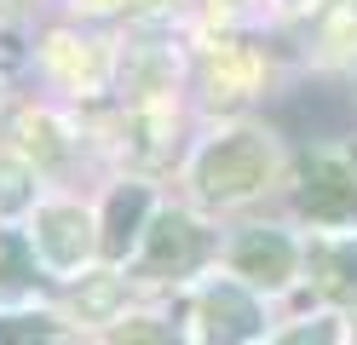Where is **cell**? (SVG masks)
<instances>
[{
  "label": "cell",
  "instance_id": "5b68a950",
  "mask_svg": "<svg viewBox=\"0 0 357 345\" xmlns=\"http://www.w3.org/2000/svg\"><path fill=\"white\" fill-rule=\"evenodd\" d=\"M29 242L40 253V265L58 270V276H70V270H81L86 259H93V253H104V236L93 230V213H81V207H70V201L40 207Z\"/></svg>",
  "mask_w": 357,
  "mask_h": 345
},
{
  "label": "cell",
  "instance_id": "7a4b0ae2",
  "mask_svg": "<svg viewBox=\"0 0 357 345\" xmlns=\"http://www.w3.org/2000/svg\"><path fill=\"white\" fill-rule=\"evenodd\" d=\"M300 213L317 224H351L357 219V155L317 144L300 167Z\"/></svg>",
  "mask_w": 357,
  "mask_h": 345
},
{
  "label": "cell",
  "instance_id": "ac0fdd59",
  "mask_svg": "<svg viewBox=\"0 0 357 345\" xmlns=\"http://www.w3.org/2000/svg\"><path fill=\"white\" fill-rule=\"evenodd\" d=\"M317 46H323V58L357 52V6H334V12L317 23Z\"/></svg>",
  "mask_w": 357,
  "mask_h": 345
},
{
  "label": "cell",
  "instance_id": "277c9868",
  "mask_svg": "<svg viewBox=\"0 0 357 345\" xmlns=\"http://www.w3.org/2000/svg\"><path fill=\"white\" fill-rule=\"evenodd\" d=\"M259 334V299L236 276H219L196 293V345H254Z\"/></svg>",
  "mask_w": 357,
  "mask_h": 345
},
{
  "label": "cell",
  "instance_id": "8fae6325",
  "mask_svg": "<svg viewBox=\"0 0 357 345\" xmlns=\"http://www.w3.org/2000/svg\"><path fill=\"white\" fill-rule=\"evenodd\" d=\"M121 75H127V92H139V104H162V92H173L178 58H173V46L144 40V46H127Z\"/></svg>",
  "mask_w": 357,
  "mask_h": 345
},
{
  "label": "cell",
  "instance_id": "52a82bcc",
  "mask_svg": "<svg viewBox=\"0 0 357 345\" xmlns=\"http://www.w3.org/2000/svg\"><path fill=\"white\" fill-rule=\"evenodd\" d=\"M40 63L52 69L58 86H70L75 98H98V92L109 86V75H116V58H109L104 40H81V35H47V46H40Z\"/></svg>",
  "mask_w": 357,
  "mask_h": 345
},
{
  "label": "cell",
  "instance_id": "8992f818",
  "mask_svg": "<svg viewBox=\"0 0 357 345\" xmlns=\"http://www.w3.org/2000/svg\"><path fill=\"white\" fill-rule=\"evenodd\" d=\"M225 259H231V270L242 282H254V288H288L294 282V265H300V247H294V236H282V230L248 224V230L231 236Z\"/></svg>",
  "mask_w": 357,
  "mask_h": 345
},
{
  "label": "cell",
  "instance_id": "ffe728a7",
  "mask_svg": "<svg viewBox=\"0 0 357 345\" xmlns=\"http://www.w3.org/2000/svg\"><path fill=\"white\" fill-rule=\"evenodd\" d=\"M271 345H334V316H305L294 328H282Z\"/></svg>",
  "mask_w": 357,
  "mask_h": 345
},
{
  "label": "cell",
  "instance_id": "44dd1931",
  "mask_svg": "<svg viewBox=\"0 0 357 345\" xmlns=\"http://www.w3.org/2000/svg\"><path fill=\"white\" fill-rule=\"evenodd\" d=\"M35 6V0H0V23H12V17H24Z\"/></svg>",
  "mask_w": 357,
  "mask_h": 345
},
{
  "label": "cell",
  "instance_id": "d6986e66",
  "mask_svg": "<svg viewBox=\"0 0 357 345\" xmlns=\"http://www.w3.org/2000/svg\"><path fill=\"white\" fill-rule=\"evenodd\" d=\"M104 345H178V339L162 316H116V328H109Z\"/></svg>",
  "mask_w": 357,
  "mask_h": 345
},
{
  "label": "cell",
  "instance_id": "ba28073f",
  "mask_svg": "<svg viewBox=\"0 0 357 345\" xmlns=\"http://www.w3.org/2000/svg\"><path fill=\"white\" fill-rule=\"evenodd\" d=\"M259 81H265V58L254 52V46H242V40H213L208 52H202V86H208L213 104H242V98H254Z\"/></svg>",
  "mask_w": 357,
  "mask_h": 345
},
{
  "label": "cell",
  "instance_id": "7c38bea8",
  "mask_svg": "<svg viewBox=\"0 0 357 345\" xmlns=\"http://www.w3.org/2000/svg\"><path fill=\"white\" fill-rule=\"evenodd\" d=\"M70 305L81 311V322H116L121 305H127V282H121L116 270H93V276H81V282H75Z\"/></svg>",
  "mask_w": 357,
  "mask_h": 345
},
{
  "label": "cell",
  "instance_id": "9c48e42d",
  "mask_svg": "<svg viewBox=\"0 0 357 345\" xmlns=\"http://www.w3.org/2000/svg\"><path fill=\"white\" fill-rule=\"evenodd\" d=\"M305 265H311V282H317L323 299H334V305H351V299H357V236H323V242H311Z\"/></svg>",
  "mask_w": 357,
  "mask_h": 345
},
{
  "label": "cell",
  "instance_id": "2e32d148",
  "mask_svg": "<svg viewBox=\"0 0 357 345\" xmlns=\"http://www.w3.org/2000/svg\"><path fill=\"white\" fill-rule=\"evenodd\" d=\"M0 345H63V322L47 311H6L0 316Z\"/></svg>",
  "mask_w": 357,
  "mask_h": 345
},
{
  "label": "cell",
  "instance_id": "e0dca14e",
  "mask_svg": "<svg viewBox=\"0 0 357 345\" xmlns=\"http://www.w3.org/2000/svg\"><path fill=\"white\" fill-rule=\"evenodd\" d=\"M40 253L24 230H0V288H29Z\"/></svg>",
  "mask_w": 357,
  "mask_h": 345
},
{
  "label": "cell",
  "instance_id": "9a60e30c",
  "mask_svg": "<svg viewBox=\"0 0 357 345\" xmlns=\"http://www.w3.org/2000/svg\"><path fill=\"white\" fill-rule=\"evenodd\" d=\"M35 178L40 167L24 155H0V219L24 213V207H35Z\"/></svg>",
  "mask_w": 357,
  "mask_h": 345
},
{
  "label": "cell",
  "instance_id": "7402d4cb",
  "mask_svg": "<svg viewBox=\"0 0 357 345\" xmlns=\"http://www.w3.org/2000/svg\"><path fill=\"white\" fill-rule=\"evenodd\" d=\"M127 6H139V12H173L178 0H127Z\"/></svg>",
  "mask_w": 357,
  "mask_h": 345
},
{
  "label": "cell",
  "instance_id": "5bb4252c",
  "mask_svg": "<svg viewBox=\"0 0 357 345\" xmlns=\"http://www.w3.org/2000/svg\"><path fill=\"white\" fill-rule=\"evenodd\" d=\"M17 144H24V155L35 161V167H58L63 155H70V138H63V127L52 121V115H24L17 121Z\"/></svg>",
  "mask_w": 357,
  "mask_h": 345
},
{
  "label": "cell",
  "instance_id": "6da1fadb",
  "mask_svg": "<svg viewBox=\"0 0 357 345\" xmlns=\"http://www.w3.org/2000/svg\"><path fill=\"white\" fill-rule=\"evenodd\" d=\"M271 173H277V144L265 132H254V127H236L225 138H213L190 167L196 190L208 201H248V196H259L271 184Z\"/></svg>",
  "mask_w": 357,
  "mask_h": 345
},
{
  "label": "cell",
  "instance_id": "cb8c5ba5",
  "mask_svg": "<svg viewBox=\"0 0 357 345\" xmlns=\"http://www.w3.org/2000/svg\"><path fill=\"white\" fill-rule=\"evenodd\" d=\"M351 345H357V322H351Z\"/></svg>",
  "mask_w": 357,
  "mask_h": 345
},
{
  "label": "cell",
  "instance_id": "3957f363",
  "mask_svg": "<svg viewBox=\"0 0 357 345\" xmlns=\"http://www.w3.org/2000/svg\"><path fill=\"white\" fill-rule=\"evenodd\" d=\"M202 259H208V230L190 213L150 219L144 242H139V276H150V282H185Z\"/></svg>",
  "mask_w": 357,
  "mask_h": 345
},
{
  "label": "cell",
  "instance_id": "4fadbf2b",
  "mask_svg": "<svg viewBox=\"0 0 357 345\" xmlns=\"http://www.w3.org/2000/svg\"><path fill=\"white\" fill-rule=\"evenodd\" d=\"M282 127L300 132V138H317V144H328V138L340 132V109H334L328 98L311 104V92H300L294 104H282Z\"/></svg>",
  "mask_w": 357,
  "mask_h": 345
},
{
  "label": "cell",
  "instance_id": "30bf717a",
  "mask_svg": "<svg viewBox=\"0 0 357 345\" xmlns=\"http://www.w3.org/2000/svg\"><path fill=\"white\" fill-rule=\"evenodd\" d=\"M150 207L155 201H150L144 184H121V190L109 196V213H104V259H127V253L144 242Z\"/></svg>",
  "mask_w": 357,
  "mask_h": 345
},
{
  "label": "cell",
  "instance_id": "603a6c76",
  "mask_svg": "<svg viewBox=\"0 0 357 345\" xmlns=\"http://www.w3.org/2000/svg\"><path fill=\"white\" fill-rule=\"evenodd\" d=\"M75 6H86V12H116V6H127V0H75Z\"/></svg>",
  "mask_w": 357,
  "mask_h": 345
}]
</instances>
